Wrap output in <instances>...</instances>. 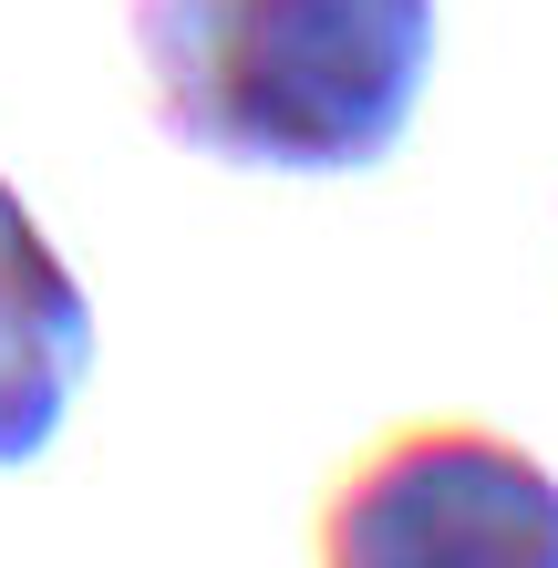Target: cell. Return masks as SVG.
<instances>
[{"instance_id": "3957f363", "label": "cell", "mask_w": 558, "mask_h": 568, "mask_svg": "<svg viewBox=\"0 0 558 568\" xmlns=\"http://www.w3.org/2000/svg\"><path fill=\"white\" fill-rule=\"evenodd\" d=\"M83 362H93V300L31 227L21 186L0 176V465H31L62 434Z\"/></svg>"}, {"instance_id": "6da1fadb", "label": "cell", "mask_w": 558, "mask_h": 568, "mask_svg": "<svg viewBox=\"0 0 558 568\" xmlns=\"http://www.w3.org/2000/svg\"><path fill=\"white\" fill-rule=\"evenodd\" d=\"M155 124L258 176H352L404 145L435 0H135Z\"/></svg>"}, {"instance_id": "7a4b0ae2", "label": "cell", "mask_w": 558, "mask_h": 568, "mask_svg": "<svg viewBox=\"0 0 558 568\" xmlns=\"http://www.w3.org/2000/svg\"><path fill=\"white\" fill-rule=\"evenodd\" d=\"M321 568H558V476L476 424H393L342 465Z\"/></svg>"}]
</instances>
